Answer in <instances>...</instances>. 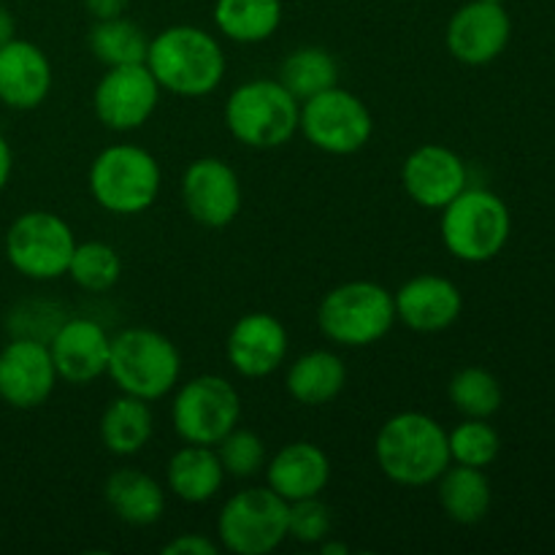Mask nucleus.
Masks as SVG:
<instances>
[{
  "instance_id": "c9c22d12",
  "label": "nucleus",
  "mask_w": 555,
  "mask_h": 555,
  "mask_svg": "<svg viewBox=\"0 0 555 555\" xmlns=\"http://www.w3.org/2000/svg\"><path fill=\"white\" fill-rule=\"evenodd\" d=\"M220 551L222 547L211 542L206 534H179L177 540L163 545L166 555H217Z\"/></svg>"
},
{
  "instance_id": "9b49d317",
  "label": "nucleus",
  "mask_w": 555,
  "mask_h": 555,
  "mask_svg": "<svg viewBox=\"0 0 555 555\" xmlns=\"http://www.w3.org/2000/svg\"><path fill=\"white\" fill-rule=\"evenodd\" d=\"M298 133L318 152L350 157L372 141L374 117L361 95L336 85L301 101Z\"/></svg>"
},
{
  "instance_id": "bb28decb",
  "label": "nucleus",
  "mask_w": 555,
  "mask_h": 555,
  "mask_svg": "<svg viewBox=\"0 0 555 555\" xmlns=\"http://www.w3.org/2000/svg\"><path fill=\"white\" fill-rule=\"evenodd\" d=\"M215 27L233 43H263L280 30L282 0H215Z\"/></svg>"
},
{
  "instance_id": "ddd939ff",
  "label": "nucleus",
  "mask_w": 555,
  "mask_h": 555,
  "mask_svg": "<svg viewBox=\"0 0 555 555\" xmlns=\"http://www.w3.org/2000/svg\"><path fill=\"white\" fill-rule=\"evenodd\" d=\"M179 195L190 220L201 228L220 231L242 211V179L222 157H198L190 163L179 182Z\"/></svg>"
},
{
  "instance_id": "6ab92c4d",
  "label": "nucleus",
  "mask_w": 555,
  "mask_h": 555,
  "mask_svg": "<svg viewBox=\"0 0 555 555\" xmlns=\"http://www.w3.org/2000/svg\"><path fill=\"white\" fill-rule=\"evenodd\" d=\"M396 323L415 334H442L459 323L464 293L442 274H415L393 293Z\"/></svg>"
},
{
  "instance_id": "a19ab883",
  "label": "nucleus",
  "mask_w": 555,
  "mask_h": 555,
  "mask_svg": "<svg viewBox=\"0 0 555 555\" xmlns=\"http://www.w3.org/2000/svg\"><path fill=\"white\" fill-rule=\"evenodd\" d=\"M493 3H507V0H493Z\"/></svg>"
},
{
  "instance_id": "5701e85b",
  "label": "nucleus",
  "mask_w": 555,
  "mask_h": 555,
  "mask_svg": "<svg viewBox=\"0 0 555 555\" xmlns=\"http://www.w3.org/2000/svg\"><path fill=\"white\" fill-rule=\"evenodd\" d=\"M225 486V469L215 448L188 444L166 464V491L184 504H206Z\"/></svg>"
},
{
  "instance_id": "39448f33",
  "label": "nucleus",
  "mask_w": 555,
  "mask_h": 555,
  "mask_svg": "<svg viewBox=\"0 0 555 555\" xmlns=\"http://www.w3.org/2000/svg\"><path fill=\"white\" fill-rule=\"evenodd\" d=\"M439 217L444 249L461 263L480 266L499 258L513 236V215L502 195L488 188H466Z\"/></svg>"
},
{
  "instance_id": "f8f14e48",
  "label": "nucleus",
  "mask_w": 555,
  "mask_h": 555,
  "mask_svg": "<svg viewBox=\"0 0 555 555\" xmlns=\"http://www.w3.org/2000/svg\"><path fill=\"white\" fill-rule=\"evenodd\" d=\"M160 95V85L146 63L114 65L106 68L92 90V112L103 128L114 133H130L150 122Z\"/></svg>"
},
{
  "instance_id": "7c9ffc66",
  "label": "nucleus",
  "mask_w": 555,
  "mask_h": 555,
  "mask_svg": "<svg viewBox=\"0 0 555 555\" xmlns=\"http://www.w3.org/2000/svg\"><path fill=\"white\" fill-rule=\"evenodd\" d=\"M65 276L85 293H108L122 280V255L108 242H76Z\"/></svg>"
},
{
  "instance_id": "4468645a",
  "label": "nucleus",
  "mask_w": 555,
  "mask_h": 555,
  "mask_svg": "<svg viewBox=\"0 0 555 555\" xmlns=\"http://www.w3.org/2000/svg\"><path fill=\"white\" fill-rule=\"evenodd\" d=\"M513 38V20L504 3L493 0H469L448 22L444 43L450 57L469 68L491 65L504 54Z\"/></svg>"
},
{
  "instance_id": "b1692460",
  "label": "nucleus",
  "mask_w": 555,
  "mask_h": 555,
  "mask_svg": "<svg viewBox=\"0 0 555 555\" xmlns=\"http://www.w3.org/2000/svg\"><path fill=\"white\" fill-rule=\"evenodd\" d=\"M347 385V366L334 350H309L287 366L285 390L296 404L323 406L331 404Z\"/></svg>"
},
{
  "instance_id": "e433bc0d",
  "label": "nucleus",
  "mask_w": 555,
  "mask_h": 555,
  "mask_svg": "<svg viewBox=\"0 0 555 555\" xmlns=\"http://www.w3.org/2000/svg\"><path fill=\"white\" fill-rule=\"evenodd\" d=\"M130 0H85V9L92 20H114L128 11Z\"/></svg>"
},
{
  "instance_id": "a878e982",
  "label": "nucleus",
  "mask_w": 555,
  "mask_h": 555,
  "mask_svg": "<svg viewBox=\"0 0 555 555\" xmlns=\"http://www.w3.org/2000/svg\"><path fill=\"white\" fill-rule=\"evenodd\" d=\"M434 486H437L439 507L453 524L475 526L491 513L493 488L486 469L450 464Z\"/></svg>"
},
{
  "instance_id": "f03ea898",
  "label": "nucleus",
  "mask_w": 555,
  "mask_h": 555,
  "mask_svg": "<svg viewBox=\"0 0 555 555\" xmlns=\"http://www.w3.org/2000/svg\"><path fill=\"white\" fill-rule=\"evenodd\" d=\"M374 461L396 486H434L453 464L448 428L426 412H399L379 426L374 437Z\"/></svg>"
},
{
  "instance_id": "7ed1b4c3",
  "label": "nucleus",
  "mask_w": 555,
  "mask_h": 555,
  "mask_svg": "<svg viewBox=\"0 0 555 555\" xmlns=\"http://www.w3.org/2000/svg\"><path fill=\"white\" fill-rule=\"evenodd\" d=\"M106 377L119 393L160 401L182 383V352L166 334L146 325H130L112 336Z\"/></svg>"
},
{
  "instance_id": "aec40b11",
  "label": "nucleus",
  "mask_w": 555,
  "mask_h": 555,
  "mask_svg": "<svg viewBox=\"0 0 555 555\" xmlns=\"http://www.w3.org/2000/svg\"><path fill=\"white\" fill-rule=\"evenodd\" d=\"M52 63L38 43L11 38L0 47V103L14 112H33L52 92Z\"/></svg>"
},
{
  "instance_id": "a211bd4d",
  "label": "nucleus",
  "mask_w": 555,
  "mask_h": 555,
  "mask_svg": "<svg viewBox=\"0 0 555 555\" xmlns=\"http://www.w3.org/2000/svg\"><path fill=\"white\" fill-rule=\"evenodd\" d=\"M291 336L271 312H247L233 323L225 339V358L238 377H271L287 361Z\"/></svg>"
},
{
  "instance_id": "423d86ee",
  "label": "nucleus",
  "mask_w": 555,
  "mask_h": 555,
  "mask_svg": "<svg viewBox=\"0 0 555 555\" xmlns=\"http://www.w3.org/2000/svg\"><path fill=\"white\" fill-rule=\"evenodd\" d=\"M87 188L92 201L108 215H144L160 195V163L139 144H112L98 152L90 163Z\"/></svg>"
},
{
  "instance_id": "ea45409f",
  "label": "nucleus",
  "mask_w": 555,
  "mask_h": 555,
  "mask_svg": "<svg viewBox=\"0 0 555 555\" xmlns=\"http://www.w3.org/2000/svg\"><path fill=\"white\" fill-rule=\"evenodd\" d=\"M320 553H325V555H331V553H341V555H347L350 553V547L347 545H341V542H320Z\"/></svg>"
},
{
  "instance_id": "f3484780",
  "label": "nucleus",
  "mask_w": 555,
  "mask_h": 555,
  "mask_svg": "<svg viewBox=\"0 0 555 555\" xmlns=\"http://www.w3.org/2000/svg\"><path fill=\"white\" fill-rule=\"evenodd\" d=\"M47 347L60 383L92 385L106 377L112 334L98 320L68 314Z\"/></svg>"
},
{
  "instance_id": "cd10ccee",
  "label": "nucleus",
  "mask_w": 555,
  "mask_h": 555,
  "mask_svg": "<svg viewBox=\"0 0 555 555\" xmlns=\"http://www.w3.org/2000/svg\"><path fill=\"white\" fill-rule=\"evenodd\" d=\"M87 43H90V52L98 63L114 68V65L144 63L150 36L139 22L122 14L114 16V20H98L87 36Z\"/></svg>"
},
{
  "instance_id": "f704fd0d",
  "label": "nucleus",
  "mask_w": 555,
  "mask_h": 555,
  "mask_svg": "<svg viewBox=\"0 0 555 555\" xmlns=\"http://www.w3.org/2000/svg\"><path fill=\"white\" fill-rule=\"evenodd\" d=\"M334 531V515L331 507L320 496L301 499L291 504L287 515V540H296L301 545H320Z\"/></svg>"
},
{
  "instance_id": "20e7f679",
  "label": "nucleus",
  "mask_w": 555,
  "mask_h": 555,
  "mask_svg": "<svg viewBox=\"0 0 555 555\" xmlns=\"http://www.w3.org/2000/svg\"><path fill=\"white\" fill-rule=\"evenodd\" d=\"M301 101L280 79H249L228 95L222 122L228 133L249 150H280L298 133Z\"/></svg>"
},
{
  "instance_id": "9d476101",
  "label": "nucleus",
  "mask_w": 555,
  "mask_h": 555,
  "mask_svg": "<svg viewBox=\"0 0 555 555\" xmlns=\"http://www.w3.org/2000/svg\"><path fill=\"white\" fill-rule=\"evenodd\" d=\"M291 504L269 486L242 488L217 515V540L233 555H269L287 540Z\"/></svg>"
},
{
  "instance_id": "6e6552de",
  "label": "nucleus",
  "mask_w": 555,
  "mask_h": 555,
  "mask_svg": "<svg viewBox=\"0 0 555 555\" xmlns=\"http://www.w3.org/2000/svg\"><path fill=\"white\" fill-rule=\"evenodd\" d=\"M74 249V228L47 209L22 211L3 238V253L11 269L33 282H54L68 274Z\"/></svg>"
},
{
  "instance_id": "c756f323",
  "label": "nucleus",
  "mask_w": 555,
  "mask_h": 555,
  "mask_svg": "<svg viewBox=\"0 0 555 555\" xmlns=\"http://www.w3.org/2000/svg\"><path fill=\"white\" fill-rule=\"evenodd\" d=\"M450 404L464 417H486L491 421L504 404V390L496 374L482 366H464L448 383Z\"/></svg>"
},
{
  "instance_id": "2eb2a0df",
  "label": "nucleus",
  "mask_w": 555,
  "mask_h": 555,
  "mask_svg": "<svg viewBox=\"0 0 555 555\" xmlns=\"http://www.w3.org/2000/svg\"><path fill=\"white\" fill-rule=\"evenodd\" d=\"M60 377L47 341L11 336L0 350V401L11 410H38L52 399Z\"/></svg>"
},
{
  "instance_id": "1a4fd4ad",
  "label": "nucleus",
  "mask_w": 555,
  "mask_h": 555,
  "mask_svg": "<svg viewBox=\"0 0 555 555\" xmlns=\"http://www.w3.org/2000/svg\"><path fill=\"white\" fill-rule=\"evenodd\" d=\"M242 421V396L220 374H198L173 388L171 426L188 444L215 448Z\"/></svg>"
},
{
  "instance_id": "412c9836",
  "label": "nucleus",
  "mask_w": 555,
  "mask_h": 555,
  "mask_svg": "<svg viewBox=\"0 0 555 555\" xmlns=\"http://www.w3.org/2000/svg\"><path fill=\"white\" fill-rule=\"evenodd\" d=\"M266 486L287 504L314 499L328 488L331 459L320 444L298 439L285 444L266 461Z\"/></svg>"
},
{
  "instance_id": "393cba45",
  "label": "nucleus",
  "mask_w": 555,
  "mask_h": 555,
  "mask_svg": "<svg viewBox=\"0 0 555 555\" xmlns=\"http://www.w3.org/2000/svg\"><path fill=\"white\" fill-rule=\"evenodd\" d=\"M98 434H101L103 448L117 455V459L139 455L152 442V434H155V415H152L150 401L119 393L101 412Z\"/></svg>"
},
{
  "instance_id": "72a5a7b5",
  "label": "nucleus",
  "mask_w": 555,
  "mask_h": 555,
  "mask_svg": "<svg viewBox=\"0 0 555 555\" xmlns=\"http://www.w3.org/2000/svg\"><path fill=\"white\" fill-rule=\"evenodd\" d=\"M65 318L68 312L63 304L30 298V301H20L16 307H11L9 318H5V331L9 336H20V339L49 341Z\"/></svg>"
},
{
  "instance_id": "f257e3e1",
  "label": "nucleus",
  "mask_w": 555,
  "mask_h": 555,
  "mask_svg": "<svg viewBox=\"0 0 555 555\" xmlns=\"http://www.w3.org/2000/svg\"><path fill=\"white\" fill-rule=\"evenodd\" d=\"M144 63L160 90L179 98L211 95L228 70L220 38L198 25L163 27L150 38Z\"/></svg>"
},
{
  "instance_id": "4be33fe9",
  "label": "nucleus",
  "mask_w": 555,
  "mask_h": 555,
  "mask_svg": "<svg viewBox=\"0 0 555 555\" xmlns=\"http://www.w3.org/2000/svg\"><path fill=\"white\" fill-rule=\"evenodd\" d=\"M103 502L112 509L114 518L122 524L135 526V529H146L163 520L168 504V491L163 482L146 472L125 466V469H114L103 482Z\"/></svg>"
},
{
  "instance_id": "2f4dec72",
  "label": "nucleus",
  "mask_w": 555,
  "mask_h": 555,
  "mask_svg": "<svg viewBox=\"0 0 555 555\" xmlns=\"http://www.w3.org/2000/svg\"><path fill=\"white\" fill-rule=\"evenodd\" d=\"M450 461L461 466L488 469L502 453V437L486 417H464L453 431H448Z\"/></svg>"
},
{
  "instance_id": "0eeeda50",
  "label": "nucleus",
  "mask_w": 555,
  "mask_h": 555,
  "mask_svg": "<svg viewBox=\"0 0 555 555\" xmlns=\"http://www.w3.org/2000/svg\"><path fill=\"white\" fill-rule=\"evenodd\" d=\"M318 325L339 347H372L396 325L393 293L372 280H350L331 287L318 307Z\"/></svg>"
},
{
  "instance_id": "473e14b6",
  "label": "nucleus",
  "mask_w": 555,
  "mask_h": 555,
  "mask_svg": "<svg viewBox=\"0 0 555 555\" xmlns=\"http://www.w3.org/2000/svg\"><path fill=\"white\" fill-rule=\"evenodd\" d=\"M215 450L222 469H225V477H233V480H253L255 475H260L266 469V461H269L263 439L242 426L225 434L215 444Z\"/></svg>"
},
{
  "instance_id": "c85d7f7f",
  "label": "nucleus",
  "mask_w": 555,
  "mask_h": 555,
  "mask_svg": "<svg viewBox=\"0 0 555 555\" xmlns=\"http://www.w3.org/2000/svg\"><path fill=\"white\" fill-rule=\"evenodd\" d=\"M280 81L293 92V98L307 101L339 85V63L323 47H298L282 60Z\"/></svg>"
},
{
  "instance_id": "4c0bfd02",
  "label": "nucleus",
  "mask_w": 555,
  "mask_h": 555,
  "mask_svg": "<svg viewBox=\"0 0 555 555\" xmlns=\"http://www.w3.org/2000/svg\"><path fill=\"white\" fill-rule=\"evenodd\" d=\"M11 173H14V150H11L9 139L0 133V193L9 188Z\"/></svg>"
},
{
  "instance_id": "dca6fc26",
  "label": "nucleus",
  "mask_w": 555,
  "mask_h": 555,
  "mask_svg": "<svg viewBox=\"0 0 555 555\" xmlns=\"http://www.w3.org/2000/svg\"><path fill=\"white\" fill-rule=\"evenodd\" d=\"M401 188L421 209H444L469 188V166L444 144H421L401 163Z\"/></svg>"
},
{
  "instance_id": "58836bf2",
  "label": "nucleus",
  "mask_w": 555,
  "mask_h": 555,
  "mask_svg": "<svg viewBox=\"0 0 555 555\" xmlns=\"http://www.w3.org/2000/svg\"><path fill=\"white\" fill-rule=\"evenodd\" d=\"M11 38H16V20H14V14H11V11L0 3V47H3V43H9Z\"/></svg>"
}]
</instances>
